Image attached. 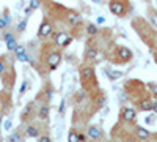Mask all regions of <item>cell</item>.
<instances>
[{
  "label": "cell",
  "instance_id": "e0dca14e",
  "mask_svg": "<svg viewBox=\"0 0 157 142\" xmlns=\"http://www.w3.org/2000/svg\"><path fill=\"white\" fill-rule=\"evenodd\" d=\"M107 74L110 76V79H118V77L123 76L121 71H110V70H107Z\"/></svg>",
  "mask_w": 157,
  "mask_h": 142
},
{
  "label": "cell",
  "instance_id": "7a4b0ae2",
  "mask_svg": "<svg viewBox=\"0 0 157 142\" xmlns=\"http://www.w3.org/2000/svg\"><path fill=\"white\" fill-rule=\"evenodd\" d=\"M109 6H110V11L115 16H123L124 11H126V6H124V3L121 2V0H112Z\"/></svg>",
  "mask_w": 157,
  "mask_h": 142
},
{
  "label": "cell",
  "instance_id": "8d00e7d4",
  "mask_svg": "<svg viewBox=\"0 0 157 142\" xmlns=\"http://www.w3.org/2000/svg\"><path fill=\"white\" fill-rule=\"evenodd\" d=\"M0 125H2V117H0Z\"/></svg>",
  "mask_w": 157,
  "mask_h": 142
},
{
  "label": "cell",
  "instance_id": "f1b7e54d",
  "mask_svg": "<svg viewBox=\"0 0 157 142\" xmlns=\"http://www.w3.org/2000/svg\"><path fill=\"white\" fill-rule=\"evenodd\" d=\"M27 87H29V84H27V81H25V82L22 84V88H21V93H24V92H25V88H27Z\"/></svg>",
  "mask_w": 157,
  "mask_h": 142
},
{
  "label": "cell",
  "instance_id": "ffe728a7",
  "mask_svg": "<svg viewBox=\"0 0 157 142\" xmlns=\"http://www.w3.org/2000/svg\"><path fill=\"white\" fill-rule=\"evenodd\" d=\"M8 24H10V18H8V16H5V18H0V30L5 29Z\"/></svg>",
  "mask_w": 157,
  "mask_h": 142
},
{
  "label": "cell",
  "instance_id": "4fadbf2b",
  "mask_svg": "<svg viewBox=\"0 0 157 142\" xmlns=\"http://www.w3.org/2000/svg\"><path fill=\"white\" fill-rule=\"evenodd\" d=\"M27 136H29V137H38V136H39V131L36 130L35 126H29V128H27Z\"/></svg>",
  "mask_w": 157,
  "mask_h": 142
},
{
  "label": "cell",
  "instance_id": "30bf717a",
  "mask_svg": "<svg viewBox=\"0 0 157 142\" xmlns=\"http://www.w3.org/2000/svg\"><path fill=\"white\" fill-rule=\"evenodd\" d=\"M123 119H124L126 122H132V120L135 119V111L130 109V108H126V109L123 111Z\"/></svg>",
  "mask_w": 157,
  "mask_h": 142
},
{
  "label": "cell",
  "instance_id": "9c48e42d",
  "mask_svg": "<svg viewBox=\"0 0 157 142\" xmlns=\"http://www.w3.org/2000/svg\"><path fill=\"white\" fill-rule=\"evenodd\" d=\"M68 22H69L71 25H74V27H77V25H80V24H82V18H80V14H75V13H69Z\"/></svg>",
  "mask_w": 157,
  "mask_h": 142
},
{
  "label": "cell",
  "instance_id": "44dd1931",
  "mask_svg": "<svg viewBox=\"0 0 157 142\" xmlns=\"http://www.w3.org/2000/svg\"><path fill=\"white\" fill-rule=\"evenodd\" d=\"M10 142H21L19 133H11V134H10Z\"/></svg>",
  "mask_w": 157,
  "mask_h": 142
},
{
  "label": "cell",
  "instance_id": "52a82bcc",
  "mask_svg": "<svg viewBox=\"0 0 157 142\" xmlns=\"http://www.w3.org/2000/svg\"><path fill=\"white\" fill-rule=\"evenodd\" d=\"M118 55H120L121 60H124V62L132 59V52H130V49H127V47H120L118 49Z\"/></svg>",
  "mask_w": 157,
  "mask_h": 142
},
{
  "label": "cell",
  "instance_id": "7402d4cb",
  "mask_svg": "<svg viewBox=\"0 0 157 142\" xmlns=\"http://www.w3.org/2000/svg\"><path fill=\"white\" fill-rule=\"evenodd\" d=\"M25 27H27V18H25V19H24V21H22V22L19 24L17 30H19V32H24V29H25Z\"/></svg>",
  "mask_w": 157,
  "mask_h": 142
},
{
  "label": "cell",
  "instance_id": "6da1fadb",
  "mask_svg": "<svg viewBox=\"0 0 157 142\" xmlns=\"http://www.w3.org/2000/svg\"><path fill=\"white\" fill-rule=\"evenodd\" d=\"M61 62V54L57 52V51H52V52L47 55V65H49V70H57V67L60 65Z\"/></svg>",
  "mask_w": 157,
  "mask_h": 142
},
{
  "label": "cell",
  "instance_id": "d590c367",
  "mask_svg": "<svg viewBox=\"0 0 157 142\" xmlns=\"http://www.w3.org/2000/svg\"><path fill=\"white\" fill-rule=\"evenodd\" d=\"M154 95H155V96H157V85H155V87H154Z\"/></svg>",
  "mask_w": 157,
  "mask_h": 142
},
{
  "label": "cell",
  "instance_id": "cb8c5ba5",
  "mask_svg": "<svg viewBox=\"0 0 157 142\" xmlns=\"http://www.w3.org/2000/svg\"><path fill=\"white\" fill-rule=\"evenodd\" d=\"M17 60H21V62H30V57H29L27 54H24V55L17 57Z\"/></svg>",
  "mask_w": 157,
  "mask_h": 142
},
{
  "label": "cell",
  "instance_id": "7c38bea8",
  "mask_svg": "<svg viewBox=\"0 0 157 142\" xmlns=\"http://www.w3.org/2000/svg\"><path fill=\"white\" fill-rule=\"evenodd\" d=\"M137 136H138L140 139H148V137H149V131L146 130V128L138 126V128H137Z\"/></svg>",
  "mask_w": 157,
  "mask_h": 142
},
{
  "label": "cell",
  "instance_id": "74e56055",
  "mask_svg": "<svg viewBox=\"0 0 157 142\" xmlns=\"http://www.w3.org/2000/svg\"><path fill=\"white\" fill-rule=\"evenodd\" d=\"M93 2H99V0H93Z\"/></svg>",
  "mask_w": 157,
  "mask_h": 142
},
{
  "label": "cell",
  "instance_id": "83f0119b",
  "mask_svg": "<svg viewBox=\"0 0 157 142\" xmlns=\"http://www.w3.org/2000/svg\"><path fill=\"white\" fill-rule=\"evenodd\" d=\"M58 111H60V114L64 112V99H61V103H60V109H58Z\"/></svg>",
  "mask_w": 157,
  "mask_h": 142
},
{
  "label": "cell",
  "instance_id": "484cf974",
  "mask_svg": "<svg viewBox=\"0 0 157 142\" xmlns=\"http://www.w3.org/2000/svg\"><path fill=\"white\" fill-rule=\"evenodd\" d=\"M30 6L33 8V10H36L39 5H38V0H32V2H30Z\"/></svg>",
  "mask_w": 157,
  "mask_h": 142
},
{
  "label": "cell",
  "instance_id": "836d02e7",
  "mask_svg": "<svg viewBox=\"0 0 157 142\" xmlns=\"http://www.w3.org/2000/svg\"><path fill=\"white\" fill-rule=\"evenodd\" d=\"M146 123H149V125L154 123V117H148V119H146Z\"/></svg>",
  "mask_w": 157,
  "mask_h": 142
},
{
  "label": "cell",
  "instance_id": "3957f363",
  "mask_svg": "<svg viewBox=\"0 0 157 142\" xmlns=\"http://www.w3.org/2000/svg\"><path fill=\"white\" fill-rule=\"evenodd\" d=\"M71 41H72V38H71L68 33H64V32H61V33H57V35H55V43H57L58 46H61V47L69 46V44H71Z\"/></svg>",
  "mask_w": 157,
  "mask_h": 142
},
{
  "label": "cell",
  "instance_id": "603a6c76",
  "mask_svg": "<svg viewBox=\"0 0 157 142\" xmlns=\"http://www.w3.org/2000/svg\"><path fill=\"white\" fill-rule=\"evenodd\" d=\"M11 125H13V123H11V120L8 119V120H6V122L3 123V128H5L6 131H10V130H11Z\"/></svg>",
  "mask_w": 157,
  "mask_h": 142
},
{
  "label": "cell",
  "instance_id": "5b68a950",
  "mask_svg": "<svg viewBox=\"0 0 157 142\" xmlns=\"http://www.w3.org/2000/svg\"><path fill=\"white\" fill-rule=\"evenodd\" d=\"M52 33V24H49L47 21H44L41 25H39V30H38V35L41 38H46Z\"/></svg>",
  "mask_w": 157,
  "mask_h": 142
},
{
  "label": "cell",
  "instance_id": "2e32d148",
  "mask_svg": "<svg viewBox=\"0 0 157 142\" xmlns=\"http://www.w3.org/2000/svg\"><path fill=\"white\" fill-rule=\"evenodd\" d=\"M39 117L41 119H47L49 117V108L47 106H41V109H39Z\"/></svg>",
  "mask_w": 157,
  "mask_h": 142
},
{
  "label": "cell",
  "instance_id": "8fae6325",
  "mask_svg": "<svg viewBox=\"0 0 157 142\" xmlns=\"http://www.w3.org/2000/svg\"><path fill=\"white\" fill-rule=\"evenodd\" d=\"M138 106H140L141 111H151V109H152V103H151L149 99H141Z\"/></svg>",
  "mask_w": 157,
  "mask_h": 142
},
{
  "label": "cell",
  "instance_id": "d6986e66",
  "mask_svg": "<svg viewBox=\"0 0 157 142\" xmlns=\"http://www.w3.org/2000/svg\"><path fill=\"white\" fill-rule=\"evenodd\" d=\"M14 54H16V57H21V55H24L25 54V47L24 46H16V49H14Z\"/></svg>",
  "mask_w": 157,
  "mask_h": 142
},
{
  "label": "cell",
  "instance_id": "277c9868",
  "mask_svg": "<svg viewBox=\"0 0 157 142\" xmlns=\"http://www.w3.org/2000/svg\"><path fill=\"white\" fill-rule=\"evenodd\" d=\"M80 76H82V79L86 82V81H93L94 79V70L93 67H83L80 70Z\"/></svg>",
  "mask_w": 157,
  "mask_h": 142
},
{
  "label": "cell",
  "instance_id": "8992f818",
  "mask_svg": "<svg viewBox=\"0 0 157 142\" xmlns=\"http://www.w3.org/2000/svg\"><path fill=\"white\" fill-rule=\"evenodd\" d=\"M5 43H6V49L8 51H14L17 43H16V38L13 36L11 33H5Z\"/></svg>",
  "mask_w": 157,
  "mask_h": 142
},
{
  "label": "cell",
  "instance_id": "5bb4252c",
  "mask_svg": "<svg viewBox=\"0 0 157 142\" xmlns=\"http://www.w3.org/2000/svg\"><path fill=\"white\" fill-rule=\"evenodd\" d=\"M96 55H98V51L94 47H91V49L86 51V60H94Z\"/></svg>",
  "mask_w": 157,
  "mask_h": 142
},
{
  "label": "cell",
  "instance_id": "ac0fdd59",
  "mask_svg": "<svg viewBox=\"0 0 157 142\" xmlns=\"http://www.w3.org/2000/svg\"><path fill=\"white\" fill-rule=\"evenodd\" d=\"M68 142H78V133L77 131H71L69 137H68Z\"/></svg>",
  "mask_w": 157,
  "mask_h": 142
},
{
  "label": "cell",
  "instance_id": "d4e9b609",
  "mask_svg": "<svg viewBox=\"0 0 157 142\" xmlns=\"http://www.w3.org/2000/svg\"><path fill=\"white\" fill-rule=\"evenodd\" d=\"M151 21H152V24L157 27V13H152V14H151Z\"/></svg>",
  "mask_w": 157,
  "mask_h": 142
},
{
  "label": "cell",
  "instance_id": "ba28073f",
  "mask_svg": "<svg viewBox=\"0 0 157 142\" xmlns=\"http://www.w3.org/2000/svg\"><path fill=\"white\" fill-rule=\"evenodd\" d=\"M86 134H88V137H91V139H99V137L102 136V131L99 130L98 126H90L88 131H86Z\"/></svg>",
  "mask_w": 157,
  "mask_h": 142
},
{
  "label": "cell",
  "instance_id": "4dcf8cb0",
  "mask_svg": "<svg viewBox=\"0 0 157 142\" xmlns=\"http://www.w3.org/2000/svg\"><path fill=\"white\" fill-rule=\"evenodd\" d=\"M32 11H33V8H32V6L25 8V14H27V16H29V14H32Z\"/></svg>",
  "mask_w": 157,
  "mask_h": 142
},
{
  "label": "cell",
  "instance_id": "9a60e30c",
  "mask_svg": "<svg viewBox=\"0 0 157 142\" xmlns=\"http://www.w3.org/2000/svg\"><path fill=\"white\" fill-rule=\"evenodd\" d=\"M86 33L90 35V36H94L96 33H98V27L94 24H88V27H86Z\"/></svg>",
  "mask_w": 157,
  "mask_h": 142
},
{
  "label": "cell",
  "instance_id": "4316f807",
  "mask_svg": "<svg viewBox=\"0 0 157 142\" xmlns=\"http://www.w3.org/2000/svg\"><path fill=\"white\" fill-rule=\"evenodd\" d=\"M39 142H52V140H50V137H47V136H41V137H39Z\"/></svg>",
  "mask_w": 157,
  "mask_h": 142
},
{
  "label": "cell",
  "instance_id": "d6a6232c",
  "mask_svg": "<svg viewBox=\"0 0 157 142\" xmlns=\"http://www.w3.org/2000/svg\"><path fill=\"white\" fill-rule=\"evenodd\" d=\"M52 96H54V90H49V92H47V98L50 99Z\"/></svg>",
  "mask_w": 157,
  "mask_h": 142
},
{
  "label": "cell",
  "instance_id": "1f68e13d",
  "mask_svg": "<svg viewBox=\"0 0 157 142\" xmlns=\"http://www.w3.org/2000/svg\"><path fill=\"white\" fill-rule=\"evenodd\" d=\"M104 22H105V18H104V16H99V18H98V24H104Z\"/></svg>",
  "mask_w": 157,
  "mask_h": 142
},
{
  "label": "cell",
  "instance_id": "f546056e",
  "mask_svg": "<svg viewBox=\"0 0 157 142\" xmlns=\"http://www.w3.org/2000/svg\"><path fill=\"white\" fill-rule=\"evenodd\" d=\"M3 71H5V63H3L2 60H0V74H2Z\"/></svg>",
  "mask_w": 157,
  "mask_h": 142
},
{
  "label": "cell",
  "instance_id": "e575fe53",
  "mask_svg": "<svg viewBox=\"0 0 157 142\" xmlns=\"http://www.w3.org/2000/svg\"><path fill=\"white\" fill-rule=\"evenodd\" d=\"M152 109H154V112L157 114V101H155V103H152Z\"/></svg>",
  "mask_w": 157,
  "mask_h": 142
}]
</instances>
